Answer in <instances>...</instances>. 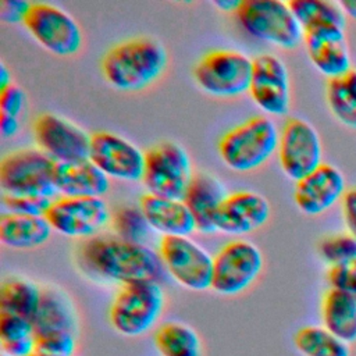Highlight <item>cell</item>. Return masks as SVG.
Instances as JSON below:
<instances>
[{
	"label": "cell",
	"instance_id": "22",
	"mask_svg": "<svg viewBox=\"0 0 356 356\" xmlns=\"http://www.w3.org/2000/svg\"><path fill=\"white\" fill-rule=\"evenodd\" d=\"M108 179L89 159L57 163L54 172L57 193L65 197H102L110 188Z\"/></svg>",
	"mask_w": 356,
	"mask_h": 356
},
{
	"label": "cell",
	"instance_id": "9",
	"mask_svg": "<svg viewBox=\"0 0 356 356\" xmlns=\"http://www.w3.org/2000/svg\"><path fill=\"white\" fill-rule=\"evenodd\" d=\"M263 266V254L253 242L231 241L213 256L211 289L224 296L239 295L259 278Z\"/></svg>",
	"mask_w": 356,
	"mask_h": 356
},
{
	"label": "cell",
	"instance_id": "21",
	"mask_svg": "<svg viewBox=\"0 0 356 356\" xmlns=\"http://www.w3.org/2000/svg\"><path fill=\"white\" fill-rule=\"evenodd\" d=\"M227 195L224 185L216 177L204 172L193 174L182 200L193 216L196 231L217 232L216 214Z\"/></svg>",
	"mask_w": 356,
	"mask_h": 356
},
{
	"label": "cell",
	"instance_id": "27",
	"mask_svg": "<svg viewBox=\"0 0 356 356\" xmlns=\"http://www.w3.org/2000/svg\"><path fill=\"white\" fill-rule=\"evenodd\" d=\"M325 100L341 124L356 129V68L327 81Z\"/></svg>",
	"mask_w": 356,
	"mask_h": 356
},
{
	"label": "cell",
	"instance_id": "8",
	"mask_svg": "<svg viewBox=\"0 0 356 356\" xmlns=\"http://www.w3.org/2000/svg\"><path fill=\"white\" fill-rule=\"evenodd\" d=\"M192 163L188 152L175 142H161L145 152L142 182L147 193L184 199L192 179Z\"/></svg>",
	"mask_w": 356,
	"mask_h": 356
},
{
	"label": "cell",
	"instance_id": "39",
	"mask_svg": "<svg viewBox=\"0 0 356 356\" xmlns=\"http://www.w3.org/2000/svg\"><path fill=\"white\" fill-rule=\"evenodd\" d=\"M18 118L7 114H0V132L3 138H13L18 132Z\"/></svg>",
	"mask_w": 356,
	"mask_h": 356
},
{
	"label": "cell",
	"instance_id": "30",
	"mask_svg": "<svg viewBox=\"0 0 356 356\" xmlns=\"http://www.w3.org/2000/svg\"><path fill=\"white\" fill-rule=\"evenodd\" d=\"M293 15L303 32L323 26L345 28L346 15L339 1L331 0H289Z\"/></svg>",
	"mask_w": 356,
	"mask_h": 356
},
{
	"label": "cell",
	"instance_id": "32",
	"mask_svg": "<svg viewBox=\"0 0 356 356\" xmlns=\"http://www.w3.org/2000/svg\"><path fill=\"white\" fill-rule=\"evenodd\" d=\"M111 228L114 235L135 243H146L152 229L139 206H122L117 209L111 214Z\"/></svg>",
	"mask_w": 356,
	"mask_h": 356
},
{
	"label": "cell",
	"instance_id": "33",
	"mask_svg": "<svg viewBox=\"0 0 356 356\" xmlns=\"http://www.w3.org/2000/svg\"><path fill=\"white\" fill-rule=\"evenodd\" d=\"M317 250L328 267L346 264L356 259V238L348 231L331 234L318 242Z\"/></svg>",
	"mask_w": 356,
	"mask_h": 356
},
{
	"label": "cell",
	"instance_id": "17",
	"mask_svg": "<svg viewBox=\"0 0 356 356\" xmlns=\"http://www.w3.org/2000/svg\"><path fill=\"white\" fill-rule=\"evenodd\" d=\"M346 182L342 171L332 164L323 163L314 171L296 182L293 200L306 216H318L342 200Z\"/></svg>",
	"mask_w": 356,
	"mask_h": 356
},
{
	"label": "cell",
	"instance_id": "19",
	"mask_svg": "<svg viewBox=\"0 0 356 356\" xmlns=\"http://www.w3.org/2000/svg\"><path fill=\"white\" fill-rule=\"evenodd\" d=\"M270 218L267 199L252 191L228 193L216 214L217 231L225 234H249L263 227Z\"/></svg>",
	"mask_w": 356,
	"mask_h": 356
},
{
	"label": "cell",
	"instance_id": "25",
	"mask_svg": "<svg viewBox=\"0 0 356 356\" xmlns=\"http://www.w3.org/2000/svg\"><path fill=\"white\" fill-rule=\"evenodd\" d=\"M46 217L4 213L0 218V241L11 249H33L44 245L51 235Z\"/></svg>",
	"mask_w": 356,
	"mask_h": 356
},
{
	"label": "cell",
	"instance_id": "38",
	"mask_svg": "<svg viewBox=\"0 0 356 356\" xmlns=\"http://www.w3.org/2000/svg\"><path fill=\"white\" fill-rule=\"evenodd\" d=\"M341 209L346 231L356 238V186L346 189L341 200Z\"/></svg>",
	"mask_w": 356,
	"mask_h": 356
},
{
	"label": "cell",
	"instance_id": "42",
	"mask_svg": "<svg viewBox=\"0 0 356 356\" xmlns=\"http://www.w3.org/2000/svg\"><path fill=\"white\" fill-rule=\"evenodd\" d=\"M339 4L346 17L356 19V0H341Z\"/></svg>",
	"mask_w": 356,
	"mask_h": 356
},
{
	"label": "cell",
	"instance_id": "12",
	"mask_svg": "<svg viewBox=\"0 0 356 356\" xmlns=\"http://www.w3.org/2000/svg\"><path fill=\"white\" fill-rule=\"evenodd\" d=\"M278 160L284 174L298 182L323 164L317 129L299 117L288 118L280 132Z\"/></svg>",
	"mask_w": 356,
	"mask_h": 356
},
{
	"label": "cell",
	"instance_id": "43",
	"mask_svg": "<svg viewBox=\"0 0 356 356\" xmlns=\"http://www.w3.org/2000/svg\"><path fill=\"white\" fill-rule=\"evenodd\" d=\"M29 356H57V355H53V353H49V352H46V350H42V349L35 348V350H33Z\"/></svg>",
	"mask_w": 356,
	"mask_h": 356
},
{
	"label": "cell",
	"instance_id": "3",
	"mask_svg": "<svg viewBox=\"0 0 356 356\" xmlns=\"http://www.w3.org/2000/svg\"><path fill=\"white\" fill-rule=\"evenodd\" d=\"M280 132L266 115L252 117L227 131L218 142L222 163L238 172L261 167L278 149Z\"/></svg>",
	"mask_w": 356,
	"mask_h": 356
},
{
	"label": "cell",
	"instance_id": "40",
	"mask_svg": "<svg viewBox=\"0 0 356 356\" xmlns=\"http://www.w3.org/2000/svg\"><path fill=\"white\" fill-rule=\"evenodd\" d=\"M241 1L239 0H216L213 1V6L217 7L220 11H225V13H234L238 10Z\"/></svg>",
	"mask_w": 356,
	"mask_h": 356
},
{
	"label": "cell",
	"instance_id": "36",
	"mask_svg": "<svg viewBox=\"0 0 356 356\" xmlns=\"http://www.w3.org/2000/svg\"><path fill=\"white\" fill-rule=\"evenodd\" d=\"M25 92L15 83L0 90V114L17 117L22 113L25 106Z\"/></svg>",
	"mask_w": 356,
	"mask_h": 356
},
{
	"label": "cell",
	"instance_id": "14",
	"mask_svg": "<svg viewBox=\"0 0 356 356\" xmlns=\"http://www.w3.org/2000/svg\"><path fill=\"white\" fill-rule=\"evenodd\" d=\"M38 149L56 163H76L89 159L90 135L64 117L44 113L32 127Z\"/></svg>",
	"mask_w": 356,
	"mask_h": 356
},
{
	"label": "cell",
	"instance_id": "28",
	"mask_svg": "<svg viewBox=\"0 0 356 356\" xmlns=\"http://www.w3.org/2000/svg\"><path fill=\"white\" fill-rule=\"evenodd\" d=\"M42 291V288L26 278L10 277L1 282L0 312H8L33 320L40 303Z\"/></svg>",
	"mask_w": 356,
	"mask_h": 356
},
{
	"label": "cell",
	"instance_id": "31",
	"mask_svg": "<svg viewBox=\"0 0 356 356\" xmlns=\"http://www.w3.org/2000/svg\"><path fill=\"white\" fill-rule=\"evenodd\" d=\"M293 343L303 356H350L346 342L323 325H305L293 335Z\"/></svg>",
	"mask_w": 356,
	"mask_h": 356
},
{
	"label": "cell",
	"instance_id": "10",
	"mask_svg": "<svg viewBox=\"0 0 356 356\" xmlns=\"http://www.w3.org/2000/svg\"><path fill=\"white\" fill-rule=\"evenodd\" d=\"M159 254L165 273L191 291L211 288L213 256L191 236H161Z\"/></svg>",
	"mask_w": 356,
	"mask_h": 356
},
{
	"label": "cell",
	"instance_id": "34",
	"mask_svg": "<svg viewBox=\"0 0 356 356\" xmlns=\"http://www.w3.org/2000/svg\"><path fill=\"white\" fill-rule=\"evenodd\" d=\"M53 199L46 196H29V195H1V203L8 213L22 216L44 217Z\"/></svg>",
	"mask_w": 356,
	"mask_h": 356
},
{
	"label": "cell",
	"instance_id": "7",
	"mask_svg": "<svg viewBox=\"0 0 356 356\" xmlns=\"http://www.w3.org/2000/svg\"><path fill=\"white\" fill-rule=\"evenodd\" d=\"M253 60L245 53L218 49L206 53L193 70L196 83L209 95L235 97L249 92Z\"/></svg>",
	"mask_w": 356,
	"mask_h": 356
},
{
	"label": "cell",
	"instance_id": "11",
	"mask_svg": "<svg viewBox=\"0 0 356 356\" xmlns=\"http://www.w3.org/2000/svg\"><path fill=\"white\" fill-rule=\"evenodd\" d=\"M22 24L42 47L56 56H72L82 46V32L78 22L54 4L31 3Z\"/></svg>",
	"mask_w": 356,
	"mask_h": 356
},
{
	"label": "cell",
	"instance_id": "13",
	"mask_svg": "<svg viewBox=\"0 0 356 356\" xmlns=\"http://www.w3.org/2000/svg\"><path fill=\"white\" fill-rule=\"evenodd\" d=\"M53 231L70 238L96 236L110 221L111 214L102 197L54 199L46 213Z\"/></svg>",
	"mask_w": 356,
	"mask_h": 356
},
{
	"label": "cell",
	"instance_id": "20",
	"mask_svg": "<svg viewBox=\"0 0 356 356\" xmlns=\"http://www.w3.org/2000/svg\"><path fill=\"white\" fill-rule=\"evenodd\" d=\"M139 207L150 228L161 236H189L196 231L192 213L182 199H168L145 193Z\"/></svg>",
	"mask_w": 356,
	"mask_h": 356
},
{
	"label": "cell",
	"instance_id": "1",
	"mask_svg": "<svg viewBox=\"0 0 356 356\" xmlns=\"http://www.w3.org/2000/svg\"><path fill=\"white\" fill-rule=\"evenodd\" d=\"M78 263L90 277L122 285L139 281L161 282L165 270L159 252L117 235H96L78 249Z\"/></svg>",
	"mask_w": 356,
	"mask_h": 356
},
{
	"label": "cell",
	"instance_id": "15",
	"mask_svg": "<svg viewBox=\"0 0 356 356\" xmlns=\"http://www.w3.org/2000/svg\"><path fill=\"white\" fill-rule=\"evenodd\" d=\"M89 160L107 177L120 181H142L145 153L128 139L108 131L90 135Z\"/></svg>",
	"mask_w": 356,
	"mask_h": 356
},
{
	"label": "cell",
	"instance_id": "29",
	"mask_svg": "<svg viewBox=\"0 0 356 356\" xmlns=\"http://www.w3.org/2000/svg\"><path fill=\"white\" fill-rule=\"evenodd\" d=\"M0 345L7 356H29L36 348V334L32 320L0 312Z\"/></svg>",
	"mask_w": 356,
	"mask_h": 356
},
{
	"label": "cell",
	"instance_id": "18",
	"mask_svg": "<svg viewBox=\"0 0 356 356\" xmlns=\"http://www.w3.org/2000/svg\"><path fill=\"white\" fill-rule=\"evenodd\" d=\"M303 43L314 68L328 79L353 68L345 39V28L323 26L305 31Z\"/></svg>",
	"mask_w": 356,
	"mask_h": 356
},
{
	"label": "cell",
	"instance_id": "24",
	"mask_svg": "<svg viewBox=\"0 0 356 356\" xmlns=\"http://www.w3.org/2000/svg\"><path fill=\"white\" fill-rule=\"evenodd\" d=\"M321 325L352 345L356 342V296L335 288L324 292L320 305Z\"/></svg>",
	"mask_w": 356,
	"mask_h": 356
},
{
	"label": "cell",
	"instance_id": "41",
	"mask_svg": "<svg viewBox=\"0 0 356 356\" xmlns=\"http://www.w3.org/2000/svg\"><path fill=\"white\" fill-rule=\"evenodd\" d=\"M13 83V79H11V72L10 70L6 67L4 63L0 64V90L10 86Z\"/></svg>",
	"mask_w": 356,
	"mask_h": 356
},
{
	"label": "cell",
	"instance_id": "5",
	"mask_svg": "<svg viewBox=\"0 0 356 356\" xmlns=\"http://www.w3.org/2000/svg\"><path fill=\"white\" fill-rule=\"evenodd\" d=\"M234 15L239 26L257 40L285 50L303 42V29L288 1L242 0Z\"/></svg>",
	"mask_w": 356,
	"mask_h": 356
},
{
	"label": "cell",
	"instance_id": "37",
	"mask_svg": "<svg viewBox=\"0 0 356 356\" xmlns=\"http://www.w3.org/2000/svg\"><path fill=\"white\" fill-rule=\"evenodd\" d=\"M31 3L24 0H3L0 3V19L8 24L24 22Z\"/></svg>",
	"mask_w": 356,
	"mask_h": 356
},
{
	"label": "cell",
	"instance_id": "6",
	"mask_svg": "<svg viewBox=\"0 0 356 356\" xmlns=\"http://www.w3.org/2000/svg\"><path fill=\"white\" fill-rule=\"evenodd\" d=\"M56 165L39 149H19L6 154L0 163L3 193L53 197L57 193Z\"/></svg>",
	"mask_w": 356,
	"mask_h": 356
},
{
	"label": "cell",
	"instance_id": "4",
	"mask_svg": "<svg viewBox=\"0 0 356 356\" xmlns=\"http://www.w3.org/2000/svg\"><path fill=\"white\" fill-rule=\"evenodd\" d=\"M165 306L164 291L157 281H139L122 285L114 295L108 321L124 337H140L160 320Z\"/></svg>",
	"mask_w": 356,
	"mask_h": 356
},
{
	"label": "cell",
	"instance_id": "44",
	"mask_svg": "<svg viewBox=\"0 0 356 356\" xmlns=\"http://www.w3.org/2000/svg\"><path fill=\"white\" fill-rule=\"evenodd\" d=\"M0 356H7V355H4V353H1V355H0Z\"/></svg>",
	"mask_w": 356,
	"mask_h": 356
},
{
	"label": "cell",
	"instance_id": "16",
	"mask_svg": "<svg viewBox=\"0 0 356 356\" xmlns=\"http://www.w3.org/2000/svg\"><path fill=\"white\" fill-rule=\"evenodd\" d=\"M249 93L264 113L285 115L291 107V81L285 63L270 53L256 56Z\"/></svg>",
	"mask_w": 356,
	"mask_h": 356
},
{
	"label": "cell",
	"instance_id": "35",
	"mask_svg": "<svg viewBox=\"0 0 356 356\" xmlns=\"http://www.w3.org/2000/svg\"><path fill=\"white\" fill-rule=\"evenodd\" d=\"M327 281L330 288L341 289L356 296V259L346 264L328 267Z\"/></svg>",
	"mask_w": 356,
	"mask_h": 356
},
{
	"label": "cell",
	"instance_id": "2",
	"mask_svg": "<svg viewBox=\"0 0 356 356\" xmlns=\"http://www.w3.org/2000/svg\"><path fill=\"white\" fill-rule=\"evenodd\" d=\"M168 56L152 38H134L117 43L102 58L106 81L118 90L136 92L153 83L165 70Z\"/></svg>",
	"mask_w": 356,
	"mask_h": 356
},
{
	"label": "cell",
	"instance_id": "23",
	"mask_svg": "<svg viewBox=\"0 0 356 356\" xmlns=\"http://www.w3.org/2000/svg\"><path fill=\"white\" fill-rule=\"evenodd\" d=\"M35 334H78V316L74 303L58 288H43L36 314L32 320Z\"/></svg>",
	"mask_w": 356,
	"mask_h": 356
},
{
	"label": "cell",
	"instance_id": "26",
	"mask_svg": "<svg viewBox=\"0 0 356 356\" xmlns=\"http://www.w3.org/2000/svg\"><path fill=\"white\" fill-rule=\"evenodd\" d=\"M154 346L161 356H203L199 334L181 321L161 324L153 335Z\"/></svg>",
	"mask_w": 356,
	"mask_h": 356
}]
</instances>
